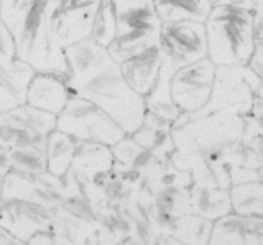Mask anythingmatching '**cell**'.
Returning a JSON list of instances; mask_svg holds the SVG:
<instances>
[{
    "label": "cell",
    "instance_id": "1f68e13d",
    "mask_svg": "<svg viewBox=\"0 0 263 245\" xmlns=\"http://www.w3.org/2000/svg\"><path fill=\"white\" fill-rule=\"evenodd\" d=\"M8 237H10V234H8L7 231H4V229H0V242H4V240H7Z\"/></svg>",
    "mask_w": 263,
    "mask_h": 245
},
{
    "label": "cell",
    "instance_id": "d590c367",
    "mask_svg": "<svg viewBox=\"0 0 263 245\" xmlns=\"http://www.w3.org/2000/svg\"><path fill=\"white\" fill-rule=\"evenodd\" d=\"M0 4H2V0H0Z\"/></svg>",
    "mask_w": 263,
    "mask_h": 245
},
{
    "label": "cell",
    "instance_id": "f1b7e54d",
    "mask_svg": "<svg viewBox=\"0 0 263 245\" xmlns=\"http://www.w3.org/2000/svg\"><path fill=\"white\" fill-rule=\"evenodd\" d=\"M99 2H101V0H61L60 9H74V7H84V5H92Z\"/></svg>",
    "mask_w": 263,
    "mask_h": 245
},
{
    "label": "cell",
    "instance_id": "e575fe53",
    "mask_svg": "<svg viewBox=\"0 0 263 245\" xmlns=\"http://www.w3.org/2000/svg\"><path fill=\"white\" fill-rule=\"evenodd\" d=\"M54 2H61V0H54Z\"/></svg>",
    "mask_w": 263,
    "mask_h": 245
},
{
    "label": "cell",
    "instance_id": "2e32d148",
    "mask_svg": "<svg viewBox=\"0 0 263 245\" xmlns=\"http://www.w3.org/2000/svg\"><path fill=\"white\" fill-rule=\"evenodd\" d=\"M205 245H261V220L247 216L220 219Z\"/></svg>",
    "mask_w": 263,
    "mask_h": 245
},
{
    "label": "cell",
    "instance_id": "5b68a950",
    "mask_svg": "<svg viewBox=\"0 0 263 245\" xmlns=\"http://www.w3.org/2000/svg\"><path fill=\"white\" fill-rule=\"evenodd\" d=\"M117 4V31L107 51L115 61L142 50L160 40L161 20L153 0H115Z\"/></svg>",
    "mask_w": 263,
    "mask_h": 245
},
{
    "label": "cell",
    "instance_id": "603a6c76",
    "mask_svg": "<svg viewBox=\"0 0 263 245\" xmlns=\"http://www.w3.org/2000/svg\"><path fill=\"white\" fill-rule=\"evenodd\" d=\"M230 202L240 216H261L263 212V187L260 181L235 184L230 193Z\"/></svg>",
    "mask_w": 263,
    "mask_h": 245
},
{
    "label": "cell",
    "instance_id": "44dd1931",
    "mask_svg": "<svg viewBox=\"0 0 263 245\" xmlns=\"http://www.w3.org/2000/svg\"><path fill=\"white\" fill-rule=\"evenodd\" d=\"M211 231V220L201 216H179L168 229L171 237L186 245H205Z\"/></svg>",
    "mask_w": 263,
    "mask_h": 245
},
{
    "label": "cell",
    "instance_id": "8992f818",
    "mask_svg": "<svg viewBox=\"0 0 263 245\" xmlns=\"http://www.w3.org/2000/svg\"><path fill=\"white\" fill-rule=\"evenodd\" d=\"M56 128L78 142L107 146L115 145L125 137V132L101 107L79 96H71L64 109L56 116Z\"/></svg>",
    "mask_w": 263,
    "mask_h": 245
},
{
    "label": "cell",
    "instance_id": "7402d4cb",
    "mask_svg": "<svg viewBox=\"0 0 263 245\" xmlns=\"http://www.w3.org/2000/svg\"><path fill=\"white\" fill-rule=\"evenodd\" d=\"M117 31V4L115 0H101L92 20L90 40L102 48H109Z\"/></svg>",
    "mask_w": 263,
    "mask_h": 245
},
{
    "label": "cell",
    "instance_id": "83f0119b",
    "mask_svg": "<svg viewBox=\"0 0 263 245\" xmlns=\"http://www.w3.org/2000/svg\"><path fill=\"white\" fill-rule=\"evenodd\" d=\"M28 245H54L53 237L45 232H36L28 239Z\"/></svg>",
    "mask_w": 263,
    "mask_h": 245
},
{
    "label": "cell",
    "instance_id": "6da1fadb",
    "mask_svg": "<svg viewBox=\"0 0 263 245\" xmlns=\"http://www.w3.org/2000/svg\"><path fill=\"white\" fill-rule=\"evenodd\" d=\"M71 96L87 99L101 107L125 135H132L145 117V99L132 91L123 79L119 63L107 48L92 40L64 48Z\"/></svg>",
    "mask_w": 263,
    "mask_h": 245
},
{
    "label": "cell",
    "instance_id": "cb8c5ba5",
    "mask_svg": "<svg viewBox=\"0 0 263 245\" xmlns=\"http://www.w3.org/2000/svg\"><path fill=\"white\" fill-rule=\"evenodd\" d=\"M10 169L20 171L25 175L38 176L46 171V153L41 146H30V148L7 150Z\"/></svg>",
    "mask_w": 263,
    "mask_h": 245
},
{
    "label": "cell",
    "instance_id": "3957f363",
    "mask_svg": "<svg viewBox=\"0 0 263 245\" xmlns=\"http://www.w3.org/2000/svg\"><path fill=\"white\" fill-rule=\"evenodd\" d=\"M208 58L216 66H247L261 43V15L234 5L214 4L204 22Z\"/></svg>",
    "mask_w": 263,
    "mask_h": 245
},
{
    "label": "cell",
    "instance_id": "277c9868",
    "mask_svg": "<svg viewBox=\"0 0 263 245\" xmlns=\"http://www.w3.org/2000/svg\"><path fill=\"white\" fill-rule=\"evenodd\" d=\"M260 102L261 78L249 66H217L209 102L189 117H202L220 110L249 116Z\"/></svg>",
    "mask_w": 263,
    "mask_h": 245
},
{
    "label": "cell",
    "instance_id": "d6986e66",
    "mask_svg": "<svg viewBox=\"0 0 263 245\" xmlns=\"http://www.w3.org/2000/svg\"><path fill=\"white\" fill-rule=\"evenodd\" d=\"M78 140L72 137L60 132L54 128L46 138L45 153H46V171L49 175L63 178L68 173V169L72 163L74 153L78 148Z\"/></svg>",
    "mask_w": 263,
    "mask_h": 245
},
{
    "label": "cell",
    "instance_id": "5bb4252c",
    "mask_svg": "<svg viewBox=\"0 0 263 245\" xmlns=\"http://www.w3.org/2000/svg\"><path fill=\"white\" fill-rule=\"evenodd\" d=\"M114 168V157L110 146L92 142H79L72 163L68 169L69 179H78L89 184L97 176L107 175Z\"/></svg>",
    "mask_w": 263,
    "mask_h": 245
},
{
    "label": "cell",
    "instance_id": "30bf717a",
    "mask_svg": "<svg viewBox=\"0 0 263 245\" xmlns=\"http://www.w3.org/2000/svg\"><path fill=\"white\" fill-rule=\"evenodd\" d=\"M164 58L166 54H164L158 40V42L146 45L142 50L125 56L122 61H119V68L132 91H135L145 99L158 79Z\"/></svg>",
    "mask_w": 263,
    "mask_h": 245
},
{
    "label": "cell",
    "instance_id": "ba28073f",
    "mask_svg": "<svg viewBox=\"0 0 263 245\" xmlns=\"http://www.w3.org/2000/svg\"><path fill=\"white\" fill-rule=\"evenodd\" d=\"M216 68L209 58H204L175 69L170 81V92L181 114L191 116L209 102Z\"/></svg>",
    "mask_w": 263,
    "mask_h": 245
},
{
    "label": "cell",
    "instance_id": "d6a6232c",
    "mask_svg": "<svg viewBox=\"0 0 263 245\" xmlns=\"http://www.w3.org/2000/svg\"><path fill=\"white\" fill-rule=\"evenodd\" d=\"M120 245H146L145 242H137V240H127V242H123Z\"/></svg>",
    "mask_w": 263,
    "mask_h": 245
},
{
    "label": "cell",
    "instance_id": "f546056e",
    "mask_svg": "<svg viewBox=\"0 0 263 245\" xmlns=\"http://www.w3.org/2000/svg\"><path fill=\"white\" fill-rule=\"evenodd\" d=\"M158 243L160 245H186V243H183L181 240L175 239V237H171V235H163V237H160Z\"/></svg>",
    "mask_w": 263,
    "mask_h": 245
},
{
    "label": "cell",
    "instance_id": "4fadbf2b",
    "mask_svg": "<svg viewBox=\"0 0 263 245\" xmlns=\"http://www.w3.org/2000/svg\"><path fill=\"white\" fill-rule=\"evenodd\" d=\"M41 208L20 201L0 202V229L20 240H28L33 234L49 229V220L45 219Z\"/></svg>",
    "mask_w": 263,
    "mask_h": 245
},
{
    "label": "cell",
    "instance_id": "4dcf8cb0",
    "mask_svg": "<svg viewBox=\"0 0 263 245\" xmlns=\"http://www.w3.org/2000/svg\"><path fill=\"white\" fill-rule=\"evenodd\" d=\"M0 245H25V243H23V240H20V239H16V237L10 235L7 240L0 242Z\"/></svg>",
    "mask_w": 263,
    "mask_h": 245
},
{
    "label": "cell",
    "instance_id": "4316f807",
    "mask_svg": "<svg viewBox=\"0 0 263 245\" xmlns=\"http://www.w3.org/2000/svg\"><path fill=\"white\" fill-rule=\"evenodd\" d=\"M122 240V237L119 234H114L110 229L101 227V231L97 234V242L99 245H117Z\"/></svg>",
    "mask_w": 263,
    "mask_h": 245
},
{
    "label": "cell",
    "instance_id": "836d02e7",
    "mask_svg": "<svg viewBox=\"0 0 263 245\" xmlns=\"http://www.w3.org/2000/svg\"><path fill=\"white\" fill-rule=\"evenodd\" d=\"M211 2H212V4H217V2H219V0H211Z\"/></svg>",
    "mask_w": 263,
    "mask_h": 245
},
{
    "label": "cell",
    "instance_id": "9a60e30c",
    "mask_svg": "<svg viewBox=\"0 0 263 245\" xmlns=\"http://www.w3.org/2000/svg\"><path fill=\"white\" fill-rule=\"evenodd\" d=\"M35 71L18 58L0 61V112L27 102V89Z\"/></svg>",
    "mask_w": 263,
    "mask_h": 245
},
{
    "label": "cell",
    "instance_id": "7a4b0ae2",
    "mask_svg": "<svg viewBox=\"0 0 263 245\" xmlns=\"http://www.w3.org/2000/svg\"><path fill=\"white\" fill-rule=\"evenodd\" d=\"M60 7L54 0H2L0 20L10 31L16 58L35 72H53L68 78L64 50L53 42L51 22Z\"/></svg>",
    "mask_w": 263,
    "mask_h": 245
},
{
    "label": "cell",
    "instance_id": "ac0fdd59",
    "mask_svg": "<svg viewBox=\"0 0 263 245\" xmlns=\"http://www.w3.org/2000/svg\"><path fill=\"white\" fill-rule=\"evenodd\" d=\"M161 23L201 22L204 23L212 9L211 0H153Z\"/></svg>",
    "mask_w": 263,
    "mask_h": 245
},
{
    "label": "cell",
    "instance_id": "9c48e42d",
    "mask_svg": "<svg viewBox=\"0 0 263 245\" xmlns=\"http://www.w3.org/2000/svg\"><path fill=\"white\" fill-rule=\"evenodd\" d=\"M160 45L175 69L208 58V38L201 22L161 23Z\"/></svg>",
    "mask_w": 263,
    "mask_h": 245
},
{
    "label": "cell",
    "instance_id": "7c38bea8",
    "mask_svg": "<svg viewBox=\"0 0 263 245\" xmlns=\"http://www.w3.org/2000/svg\"><path fill=\"white\" fill-rule=\"evenodd\" d=\"M69 97L68 78L53 72H35L27 89V104L53 116H58L64 109Z\"/></svg>",
    "mask_w": 263,
    "mask_h": 245
},
{
    "label": "cell",
    "instance_id": "e0dca14e",
    "mask_svg": "<svg viewBox=\"0 0 263 245\" xmlns=\"http://www.w3.org/2000/svg\"><path fill=\"white\" fill-rule=\"evenodd\" d=\"M173 72H175V66H173L168 58H164L158 79H156L150 94L145 97V112L158 116L160 119L170 122L171 125L181 116V112L178 110L175 102H173L170 92V81Z\"/></svg>",
    "mask_w": 263,
    "mask_h": 245
},
{
    "label": "cell",
    "instance_id": "52a82bcc",
    "mask_svg": "<svg viewBox=\"0 0 263 245\" xmlns=\"http://www.w3.org/2000/svg\"><path fill=\"white\" fill-rule=\"evenodd\" d=\"M56 128V116L30 104L0 112V146L4 150L45 148L48 135Z\"/></svg>",
    "mask_w": 263,
    "mask_h": 245
},
{
    "label": "cell",
    "instance_id": "ffe728a7",
    "mask_svg": "<svg viewBox=\"0 0 263 245\" xmlns=\"http://www.w3.org/2000/svg\"><path fill=\"white\" fill-rule=\"evenodd\" d=\"M189 209L205 219L222 217L230 211V198L224 187L216 190L214 186L197 184L189 196Z\"/></svg>",
    "mask_w": 263,
    "mask_h": 245
},
{
    "label": "cell",
    "instance_id": "d4e9b609",
    "mask_svg": "<svg viewBox=\"0 0 263 245\" xmlns=\"http://www.w3.org/2000/svg\"><path fill=\"white\" fill-rule=\"evenodd\" d=\"M16 58L15 53V43L10 35V31L7 30L4 22L0 20V61H12Z\"/></svg>",
    "mask_w": 263,
    "mask_h": 245
},
{
    "label": "cell",
    "instance_id": "8fae6325",
    "mask_svg": "<svg viewBox=\"0 0 263 245\" xmlns=\"http://www.w3.org/2000/svg\"><path fill=\"white\" fill-rule=\"evenodd\" d=\"M96 9L97 4L74 7V9H60L58 7L51 22L53 42L61 50H64V48L76 45L82 40L90 38Z\"/></svg>",
    "mask_w": 263,
    "mask_h": 245
},
{
    "label": "cell",
    "instance_id": "484cf974",
    "mask_svg": "<svg viewBox=\"0 0 263 245\" xmlns=\"http://www.w3.org/2000/svg\"><path fill=\"white\" fill-rule=\"evenodd\" d=\"M217 4H224V5H234L238 9H245L255 12L257 15H261V0H219Z\"/></svg>",
    "mask_w": 263,
    "mask_h": 245
}]
</instances>
